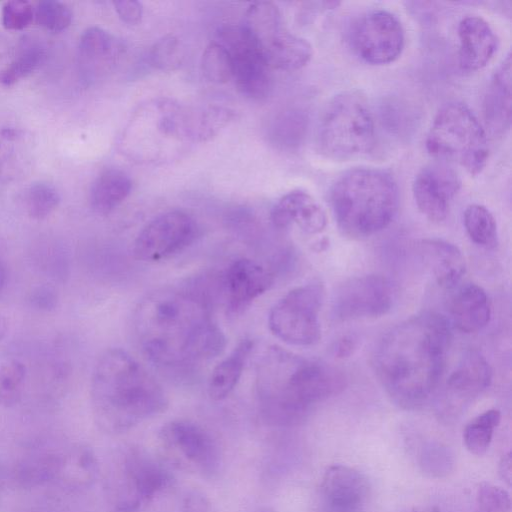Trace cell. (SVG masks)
Wrapping results in <instances>:
<instances>
[{"mask_svg":"<svg viewBox=\"0 0 512 512\" xmlns=\"http://www.w3.org/2000/svg\"><path fill=\"white\" fill-rule=\"evenodd\" d=\"M8 332V321L7 318L0 313V343L4 340Z\"/></svg>","mask_w":512,"mask_h":512,"instance_id":"cell-47","label":"cell"},{"mask_svg":"<svg viewBox=\"0 0 512 512\" xmlns=\"http://www.w3.org/2000/svg\"><path fill=\"white\" fill-rule=\"evenodd\" d=\"M195 220L186 212L173 210L152 219L137 235L133 255L145 262L167 259L191 245L197 237Z\"/></svg>","mask_w":512,"mask_h":512,"instance_id":"cell-14","label":"cell"},{"mask_svg":"<svg viewBox=\"0 0 512 512\" xmlns=\"http://www.w3.org/2000/svg\"><path fill=\"white\" fill-rule=\"evenodd\" d=\"M132 182L129 176L116 168L102 171L90 189V205L98 214H108L117 208L130 194Z\"/></svg>","mask_w":512,"mask_h":512,"instance_id":"cell-27","label":"cell"},{"mask_svg":"<svg viewBox=\"0 0 512 512\" xmlns=\"http://www.w3.org/2000/svg\"><path fill=\"white\" fill-rule=\"evenodd\" d=\"M273 283L268 269L251 259L235 260L226 270L222 284L229 313L238 314Z\"/></svg>","mask_w":512,"mask_h":512,"instance_id":"cell-18","label":"cell"},{"mask_svg":"<svg viewBox=\"0 0 512 512\" xmlns=\"http://www.w3.org/2000/svg\"><path fill=\"white\" fill-rule=\"evenodd\" d=\"M236 117L234 110L224 106L187 107L186 125L190 143H202L213 139Z\"/></svg>","mask_w":512,"mask_h":512,"instance_id":"cell-29","label":"cell"},{"mask_svg":"<svg viewBox=\"0 0 512 512\" xmlns=\"http://www.w3.org/2000/svg\"><path fill=\"white\" fill-rule=\"evenodd\" d=\"M476 512H510L511 499L509 493L502 487L483 482L476 494Z\"/></svg>","mask_w":512,"mask_h":512,"instance_id":"cell-40","label":"cell"},{"mask_svg":"<svg viewBox=\"0 0 512 512\" xmlns=\"http://www.w3.org/2000/svg\"><path fill=\"white\" fill-rule=\"evenodd\" d=\"M353 51L366 63L385 65L402 53L405 34L399 19L386 10H373L357 18L349 30Z\"/></svg>","mask_w":512,"mask_h":512,"instance_id":"cell-13","label":"cell"},{"mask_svg":"<svg viewBox=\"0 0 512 512\" xmlns=\"http://www.w3.org/2000/svg\"><path fill=\"white\" fill-rule=\"evenodd\" d=\"M264 61L271 69L293 71L304 67L312 58L311 44L289 32L284 26L259 46Z\"/></svg>","mask_w":512,"mask_h":512,"instance_id":"cell-25","label":"cell"},{"mask_svg":"<svg viewBox=\"0 0 512 512\" xmlns=\"http://www.w3.org/2000/svg\"><path fill=\"white\" fill-rule=\"evenodd\" d=\"M68 475L77 485H89L96 477L98 465L94 453L89 448H79L68 458Z\"/></svg>","mask_w":512,"mask_h":512,"instance_id":"cell-39","label":"cell"},{"mask_svg":"<svg viewBox=\"0 0 512 512\" xmlns=\"http://www.w3.org/2000/svg\"><path fill=\"white\" fill-rule=\"evenodd\" d=\"M114 9L119 18L126 24H138L143 15L142 4L135 0H118L113 3Z\"/></svg>","mask_w":512,"mask_h":512,"instance_id":"cell-43","label":"cell"},{"mask_svg":"<svg viewBox=\"0 0 512 512\" xmlns=\"http://www.w3.org/2000/svg\"><path fill=\"white\" fill-rule=\"evenodd\" d=\"M163 457L179 469L213 477L220 467V453L212 436L188 420L165 423L158 434Z\"/></svg>","mask_w":512,"mask_h":512,"instance_id":"cell-11","label":"cell"},{"mask_svg":"<svg viewBox=\"0 0 512 512\" xmlns=\"http://www.w3.org/2000/svg\"><path fill=\"white\" fill-rule=\"evenodd\" d=\"M214 41L222 45L232 59V79L239 92L255 100L267 98L272 89L270 68L246 27L243 24L221 26Z\"/></svg>","mask_w":512,"mask_h":512,"instance_id":"cell-12","label":"cell"},{"mask_svg":"<svg viewBox=\"0 0 512 512\" xmlns=\"http://www.w3.org/2000/svg\"><path fill=\"white\" fill-rule=\"evenodd\" d=\"M33 19L34 7L28 1H7L2 7L1 22L7 30H23L31 24Z\"/></svg>","mask_w":512,"mask_h":512,"instance_id":"cell-41","label":"cell"},{"mask_svg":"<svg viewBox=\"0 0 512 512\" xmlns=\"http://www.w3.org/2000/svg\"><path fill=\"white\" fill-rule=\"evenodd\" d=\"M395 288L381 275L351 278L339 286L333 299V311L341 320L380 317L388 313L395 301Z\"/></svg>","mask_w":512,"mask_h":512,"instance_id":"cell-15","label":"cell"},{"mask_svg":"<svg viewBox=\"0 0 512 512\" xmlns=\"http://www.w3.org/2000/svg\"><path fill=\"white\" fill-rule=\"evenodd\" d=\"M500 421L501 413L497 409H489L472 419L463 431V442L467 450L477 456L484 455Z\"/></svg>","mask_w":512,"mask_h":512,"instance_id":"cell-30","label":"cell"},{"mask_svg":"<svg viewBox=\"0 0 512 512\" xmlns=\"http://www.w3.org/2000/svg\"><path fill=\"white\" fill-rule=\"evenodd\" d=\"M461 181L456 171L442 162L430 163L415 176L412 190L419 211L433 222L443 221Z\"/></svg>","mask_w":512,"mask_h":512,"instance_id":"cell-16","label":"cell"},{"mask_svg":"<svg viewBox=\"0 0 512 512\" xmlns=\"http://www.w3.org/2000/svg\"><path fill=\"white\" fill-rule=\"evenodd\" d=\"M181 509L183 512H210V502L202 491L191 489L183 495Z\"/></svg>","mask_w":512,"mask_h":512,"instance_id":"cell-44","label":"cell"},{"mask_svg":"<svg viewBox=\"0 0 512 512\" xmlns=\"http://www.w3.org/2000/svg\"><path fill=\"white\" fill-rule=\"evenodd\" d=\"M320 494L327 512H364L371 496V485L359 470L334 464L323 474Z\"/></svg>","mask_w":512,"mask_h":512,"instance_id":"cell-17","label":"cell"},{"mask_svg":"<svg viewBox=\"0 0 512 512\" xmlns=\"http://www.w3.org/2000/svg\"><path fill=\"white\" fill-rule=\"evenodd\" d=\"M458 63L468 72L484 68L494 56L498 39L489 23L479 16L463 18L458 25Z\"/></svg>","mask_w":512,"mask_h":512,"instance_id":"cell-19","label":"cell"},{"mask_svg":"<svg viewBox=\"0 0 512 512\" xmlns=\"http://www.w3.org/2000/svg\"><path fill=\"white\" fill-rule=\"evenodd\" d=\"M31 307L38 311H53L59 302L57 290L50 284H41L34 287L28 296Z\"/></svg>","mask_w":512,"mask_h":512,"instance_id":"cell-42","label":"cell"},{"mask_svg":"<svg viewBox=\"0 0 512 512\" xmlns=\"http://www.w3.org/2000/svg\"><path fill=\"white\" fill-rule=\"evenodd\" d=\"M184 53L179 39L173 34L159 38L151 47L149 60L160 71H173L182 64Z\"/></svg>","mask_w":512,"mask_h":512,"instance_id":"cell-37","label":"cell"},{"mask_svg":"<svg viewBox=\"0 0 512 512\" xmlns=\"http://www.w3.org/2000/svg\"><path fill=\"white\" fill-rule=\"evenodd\" d=\"M26 367L18 360L0 364V407L17 404L24 390Z\"/></svg>","mask_w":512,"mask_h":512,"instance_id":"cell-34","label":"cell"},{"mask_svg":"<svg viewBox=\"0 0 512 512\" xmlns=\"http://www.w3.org/2000/svg\"><path fill=\"white\" fill-rule=\"evenodd\" d=\"M491 381L492 369L489 362L479 351L469 350L448 377L446 388L449 396L467 402L484 392Z\"/></svg>","mask_w":512,"mask_h":512,"instance_id":"cell-24","label":"cell"},{"mask_svg":"<svg viewBox=\"0 0 512 512\" xmlns=\"http://www.w3.org/2000/svg\"><path fill=\"white\" fill-rule=\"evenodd\" d=\"M356 348L357 338L353 335H345L337 340L333 353L337 358H347L354 353Z\"/></svg>","mask_w":512,"mask_h":512,"instance_id":"cell-45","label":"cell"},{"mask_svg":"<svg viewBox=\"0 0 512 512\" xmlns=\"http://www.w3.org/2000/svg\"><path fill=\"white\" fill-rule=\"evenodd\" d=\"M464 226L470 239L487 249L498 244L497 224L492 213L480 204L469 205L463 215Z\"/></svg>","mask_w":512,"mask_h":512,"instance_id":"cell-31","label":"cell"},{"mask_svg":"<svg viewBox=\"0 0 512 512\" xmlns=\"http://www.w3.org/2000/svg\"><path fill=\"white\" fill-rule=\"evenodd\" d=\"M454 457L450 449L437 442L424 444L419 454L421 470L430 477L442 478L454 469Z\"/></svg>","mask_w":512,"mask_h":512,"instance_id":"cell-36","label":"cell"},{"mask_svg":"<svg viewBox=\"0 0 512 512\" xmlns=\"http://www.w3.org/2000/svg\"><path fill=\"white\" fill-rule=\"evenodd\" d=\"M134 332L145 356L166 369H186L221 354L226 338L205 295L163 289L149 294L134 314Z\"/></svg>","mask_w":512,"mask_h":512,"instance_id":"cell-1","label":"cell"},{"mask_svg":"<svg viewBox=\"0 0 512 512\" xmlns=\"http://www.w3.org/2000/svg\"><path fill=\"white\" fill-rule=\"evenodd\" d=\"M345 376L338 369L270 347L258 364L256 390L264 418L271 424L300 423L311 406L341 393Z\"/></svg>","mask_w":512,"mask_h":512,"instance_id":"cell-3","label":"cell"},{"mask_svg":"<svg viewBox=\"0 0 512 512\" xmlns=\"http://www.w3.org/2000/svg\"><path fill=\"white\" fill-rule=\"evenodd\" d=\"M252 348L253 341L243 339L215 366L208 382V394L213 400H223L234 390Z\"/></svg>","mask_w":512,"mask_h":512,"instance_id":"cell-28","label":"cell"},{"mask_svg":"<svg viewBox=\"0 0 512 512\" xmlns=\"http://www.w3.org/2000/svg\"><path fill=\"white\" fill-rule=\"evenodd\" d=\"M271 221L277 228L296 224L303 232L317 234L327 225L326 213L308 193L300 190L285 194L273 207Z\"/></svg>","mask_w":512,"mask_h":512,"instance_id":"cell-20","label":"cell"},{"mask_svg":"<svg viewBox=\"0 0 512 512\" xmlns=\"http://www.w3.org/2000/svg\"><path fill=\"white\" fill-rule=\"evenodd\" d=\"M7 281L6 266L0 257V293L3 291Z\"/></svg>","mask_w":512,"mask_h":512,"instance_id":"cell-48","label":"cell"},{"mask_svg":"<svg viewBox=\"0 0 512 512\" xmlns=\"http://www.w3.org/2000/svg\"><path fill=\"white\" fill-rule=\"evenodd\" d=\"M122 52L117 39L103 28L92 26L79 39L78 56L81 72L87 81L110 68Z\"/></svg>","mask_w":512,"mask_h":512,"instance_id":"cell-22","label":"cell"},{"mask_svg":"<svg viewBox=\"0 0 512 512\" xmlns=\"http://www.w3.org/2000/svg\"><path fill=\"white\" fill-rule=\"evenodd\" d=\"M416 249L441 287L454 288L465 274V258L456 245L441 239H422Z\"/></svg>","mask_w":512,"mask_h":512,"instance_id":"cell-23","label":"cell"},{"mask_svg":"<svg viewBox=\"0 0 512 512\" xmlns=\"http://www.w3.org/2000/svg\"><path fill=\"white\" fill-rule=\"evenodd\" d=\"M453 325L461 332L474 333L490 321L491 307L485 290L477 284L461 286L450 303Z\"/></svg>","mask_w":512,"mask_h":512,"instance_id":"cell-26","label":"cell"},{"mask_svg":"<svg viewBox=\"0 0 512 512\" xmlns=\"http://www.w3.org/2000/svg\"><path fill=\"white\" fill-rule=\"evenodd\" d=\"M172 482L173 476L163 460L139 447H128L120 460L116 512L137 511Z\"/></svg>","mask_w":512,"mask_h":512,"instance_id":"cell-10","label":"cell"},{"mask_svg":"<svg viewBox=\"0 0 512 512\" xmlns=\"http://www.w3.org/2000/svg\"><path fill=\"white\" fill-rule=\"evenodd\" d=\"M46 59L45 49L36 44L25 46L18 55L0 71V85L10 87L37 70Z\"/></svg>","mask_w":512,"mask_h":512,"instance_id":"cell-32","label":"cell"},{"mask_svg":"<svg viewBox=\"0 0 512 512\" xmlns=\"http://www.w3.org/2000/svg\"><path fill=\"white\" fill-rule=\"evenodd\" d=\"M323 299V286L317 283L290 290L270 309V331L290 345L309 346L317 343L321 338L319 312Z\"/></svg>","mask_w":512,"mask_h":512,"instance_id":"cell-9","label":"cell"},{"mask_svg":"<svg viewBox=\"0 0 512 512\" xmlns=\"http://www.w3.org/2000/svg\"><path fill=\"white\" fill-rule=\"evenodd\" d=\"M498 471L501 479L508 485H511L512 479V461L511 453L504 454L499 462Z\"/></svg>","mask_w":512,"mask_h":512,"instance_id":"cell-46","label":"cell"},{"mask_svg":"<svg viewBox=\"0 0 512 512\" xmlns=\"http://www.w3.org/2000/svg\"><path fill=\"white\" fill-rule=\"evenodd\" d=\"M201 69L203 75L213 83L223 84L233 77L232 59L227 50L216 41L209 43L203 51Z\"/></svg>","mask_w":512,"mask_h":512,"instance_id":"cell-35","label":"cell"},{"mask_svg":"<svg viewBox=\"0 0 512 512\" xmlns=\"http://www.w3.org/2000/svg\"><path fill=\"white\" fill-rule=\"evenodd\" d=\"M73 13L68 5L56 0L40 1L34 7L36 23L46 30L60 32L70 26Z\"/></svg>","mask_w":512,"mask_h":512,"instance_id":"cell-38","label":"cell"},{"mask_svg":"<svg viewBox=\"0 0 512 512\" xmlns=\"http://www.w3.org/2000/svg\"><path fill=\"white\" fill-rule=\"evenodd\" d=\"M58 190L47 182H35L29 185L23 194V204L28 216L34 220H43L52 214L60 203Z\"/></svg>","mask_w":512,"mask_h":512,"instance_id":"cell-33","label":"cell"},{"mask_svg":"<svg viewBox=\"0 0 512 512\" xmlns=\"http://www.w3.org/2000/svg\"><path fill=\"white\" fill-rule=\"evenodd\" d=\"M188 144L183 105L168 98L153 99L134 112L121 140L123 152L134 161L160 163L172 159Z\"/></svg>","mask_w":512,"mask_h":512,"instance_id":"cell-6","label":"cell"},{"mask_svg":"<svg viewBox=\"0 0 512 512\" xmlns=\"http://www.w3.org/2000/svg\"><path fill=\"white\" fill-rule=\"evenodd\" d=\"M330 203L338 226L346 235L366 237L393 221L399 207V190L389 172L358 167L335 181Z\"/></svg>","mask_w":512,"mask_h":512,"instance_id":"cell-5","label":"cell"},{"mask_svg":"<svg viewBox=\"0 0 512 512\" xmlns=\"http://www.w3.org/2000/svg\"><path fill=\"white\" fill-rule=\"evenodd\" d=\"M511 54L495 70L483 101L487 129L493 136H502L511 125Z\"/></svg>","mask_w":512,"mask_h":512,"instance_id":"cell-21","label":"cell"},{"mask_svg":"<svg viewBox=\"0 0 512 512\" xmlns=\"http://www.w3.org/2000/svg\"><path fill=\"white\" fill-rule=\"evenodd\" d=\"M375 140L372 113L359 93L342 92L325 105L317 127V145L325 157L344 161L360 157L373 149Z\"/></svg>","mask_w":512,"mask_h":512,"instance_id":"cell-7","label":"cell"},{"mask_svg":"<svg viewBox=\"0 0 512 512\" xmlns=\"http://www.w3.org/2000/svg\"><path fill=\"white\" fill-rule=\"evenodd\" d=\"M90 397L97 425L109 433L128 431L168 406L162 386L120 348L108 349L98 359Z\"/></svg>","mask_w":512,"mask_h":512,"instance_id":"cell-4","label":"cell"},{"mask_svg":"<svg viewBox=\"0 0 512 512\" xmlns=\"http://www.w3.org/2000/svg\"><path fill=\"white\" fill-rule=\"evenodd\" d=\"M451 344V325L435 312H423L399 323L381 339L375 372L400 407L424 404L438 386Z\"/></svg>","mask_w":512,"mask_h":512,"instance_id":"cell-2","label":"cell"},{"mask_svg":"<svg viewBox=\"0 0 512 512\" xmlns=\"http://www.w3.org/2000/svg\"><path fill=\"white\" fill-rule=\"evenodd\" d=\"M434 157L456 163L471 175L485 168L489 148L481 123L461 102H449L437 112L425 141Z\"/></svg>","mask_w":512,"mask_h":512,"instance_id":"cell-8","label":"cell"}]
</instances>
